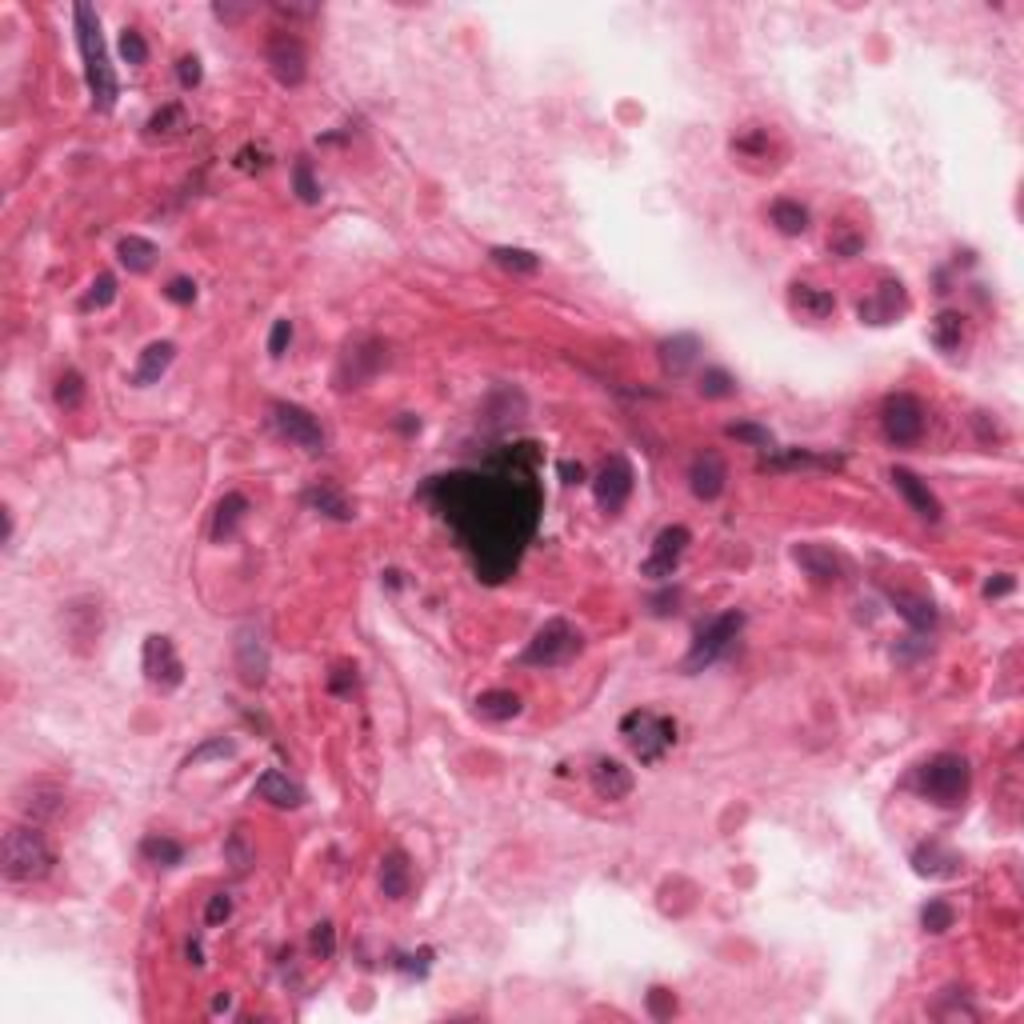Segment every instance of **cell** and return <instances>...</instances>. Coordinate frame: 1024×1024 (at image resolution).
I'll use <instances>...</instances> for the list:
<instances>
[{
    "mask_svg": "<svg viewBox=\"0 0 1024 1024\" xmlns=\"http://www.w3.org/2000/svg\"><path fill=\"white\" fill-rule=\"evenodd\" d=\"M408 888H412V864H408V856H404L400 848L384 852V860H380V892H384L388 900H404Z\"/></svg>",
    "mask_w": 1024,
    "mask_h": 1024,
    "instance_id": "obj_29",
    "label": "cell"
},
{
    "mask_svg": "<svg viewBox=\"0 0 1024 1024\" xmlns=\"http://www.w3.org/2000/svg\"><path fill=\"white\" fill-rule=\"evenodd\" d=\"M52 400H56L60 408H80V404H84V376H80L76 368H64V372L56 376V384H52Z\"/></svg>",
    "mask_w": 1024,
    "mask_h": 1024,
    "instance_id": "obj_39",
    "label": "cell"
},
{
    "mask_svg": "<svg viewBox=\"0 0 1024 1024\" xmlns=\"http://www.w3.org/2000/svg\"><path fill=\"white\" fill-rule=\"evenodd\" d=\"M292 192H296L304 204H320V180H316V172H312L308 160H296V164H292Z\"/></svg>",
    "mask_w": 1024,
    "mask_h": 1024,
    "instance_id": "obj_43",
    "label": "cell"
},
{
    "mask_svg": "<svg viewBox=\"0 0 1024 1024\" xmlns=\"http://www.w3.org/2000/svg\"><path fill=\"white\" fill-rule=\"evenodd\" d=\"M228 1004H232V996H228V992H220V996L212 1000V1012H228Z\"/></svg>",
    "mask_w": 1024,
    "mask_h": 1024,
    "instance_id": "obj_64",
    "label": "cell"
},
{
    "mask_svg": "<svg viewBox=\"0 0 1024 1024\" xmlns=\"http://www.w3.org/2000/svg\"><path fill=\"white\" fill-rule=\"evenodd\" d=\"M384 360H388V352H384V344H380V340H364V344L348 348V356H344V360H340V368H336V388H340V392H348V388L368 384Z\"/></svg>",
    "mask_w": 1024,
    "mask_h": 1024,
    "instance_id": "obj_14",
    "label": "cell"
},
{
    "mask_svg": "<svg viewBox=\"0 0 1024 1024\" xmlns=\"http://www.w3.org/2000/svg\"><path fill=\"white\" fill-rule=\"evenodd\" d=\"M620 736L640 764H656L676 744V720L664 712H652V708H632L620 720Z\"/></svg>",
    "mask_w": 1024,
    "mask_h": 1024,
    "instance_id": "obj_5",
    "label": "cell"
},
{
    "mask_svg": "<svg viewBox=\"0 0 1024 1024\" xmlns=\"http://www.w3.org/2000/svg\"><path fill=\"white\" fill-rule=\"evenodd\" d=\"M172 360H176V344H172V340H152V344L140 352L136 368H132V384H136V388L156 384V380L168 372Z\"/></svg>",
    "mask_w": 1024,
    "mask_h": 1024,
    "instance_id": "obj_24",
    "label": "cell"
},
{
    "mask_svg": "<svg viewBox=\"0 0 1024 1024\" xmlns=\"http://www.w3.org/2000/svg\"><path fill=\"white\" fill-rule=\"evenodd\" d=\"M304 504L312 508V512H320V516H328V520H352L356 512H352V500L340 492V484H332V480H316L308 492H304Z\"/></svg>",
    "mask_w": 1024,
    "mask_h": 1024,
    "instance_id": "obj_25",
    "label": "cell"
},
{
    "mask_svg": "<svg viewBox=\"0 0 1024 1024\" xmlns=\"http://www.w3.org/2000/svg\"><path fill=\"white\" fill-rule=\"evenodd\" d=\"M560 468V476H564V484H580L584 480V464H572V460H560L556 464Z\"/></svg>",
    "mask_w": 1024,
    "mask_h": 1024,
    "instance_id": "obj_61",
    "label": "cell"
},
{
    "mask_svg": "<svg viewBox=\"0 0 1024 1024\" xmlns=\"http://www.w3.org/2000/svg\"><path fill=\"white\" fill-rule=\"evenodd\" d=\"M288 344H292V320H276V324H272V332H268V356H272V360H280Z\"/></svg>",
    "mask_w": 1024,
    "mask_h": 1024,
    "instance_id": "obj_57",
    "label": "cell"
},
{
    "mask_svg": "<svg viewBox=\"0 0 1024 1024\" xmlns=\"http://www.w3.org/2000/svg\"><path fill=\"white\" fill-rule=\"evenodd\" d=\"M60 804H64V796H60V788H52V784H36V788L20 800V808H24L32 820H48V816H56V812H60Z\"/></svg>",
    "mask_w": 1024,
    "mask_h": 1024,
    "instance_id": "obj_38",
    "label": "cell"
},
{
    "mask_svg": "<svg viewBox=\"0 0 1024 1024\" xmlns=\"http://www.w3.org/2000/svg\"><path fill=\"white\" fill-rule=\"evenodd\" d=\"M964 336H968V324H964V316H960L956 308L936 312V320H932V328H928V340H932L940 352H956V348L964 344Z\"/></svg>",
    "mask_w": 1024,
    "mask_h": 1024,
    "instance_id": "obj_31",
    "label": "cell"
},
{
    "mask_svg": "<svg viewBox=\"0 0 1024 1024\" xmlns=\"http://www.w3.org/2000/svg\"><path fill=\"white\" fill-rule=\"evenodd\" d=\"M792 560H796L816 584H836V580H840V560H836L832 548H824V544H796V548H792Z\"/></svg>",
    "mask_w": 1024,
    "mask_h": 1024,
    "instance_id": "obj_26",
    "label": "cell"
},
{
    "mask_svg": "<svg viewBox=\"0 0 1024 1024\" xmlns=\"http://www.w3.org/2000/svg\"><path fill=\"white\" fill-rule=\"evenodd\" d=\"M396 428H400V432H420V420H416L412 412H404V416L396 420Z\"/></svg>",
    "mask_w": 1024,
    "mask_h": 1024,
    "instance_id": "obj_63",
    "label": "cell"
},
{
    "mask_svg": "<svg viewBox=\"0 0 1024 1024\" xmlns=\"http://www.w3.org/2000/svg\"><path fill=\"white\" fill-rule=\"evenodd\" d=\"M140 856H144L148 864H156V868H176V864L184 860V844L172 840V836H164V832H148V836L140 840Z\"/></svg>",
    "mask_w": 1024,
    "mask_h": 1024,
    "instance_id": "obj_34",
    "label": "cell"
},
{
    "mask_svg": "<svg viewBox=\"0 0 1024 1024\" xmlns=\"http://www.w3.org/2000/svg\"><path fill=\"white\" fill-rule=\"evenodd\" d=\"M268 424L276 428V436H284L288 444L304 448V452H320L324 448V428L320 420L300 408V404H288V400H272L268 404Z\"/></svg>",
    "mask_w": 1024,
    "mask_h": 1024,
    "instance_id": "obj_10",
    "label": "cell"
},
{
    "mask_svg": "<svg viewBox=\"0 0 1024 1024\" xmlns=\"http://www.w3.org/2000/svg\"><path fill=\"white\" fill-rule=\"evenodd\" d=\"M140 664H144L148 684L160 688V692H172V688L184 684V660H180L172 636H160V632L148 636V640H144V652H140Z\"/></svg>",
    "mask_w": 1024,
    "mask_h": 1024,
    "instance_id": "obj_11",
    "label": "cell"
},
{
    "mask_svg": "<svg viewBox=\"0 0 1024 1024\" xmlns=\"http://www.w3.org/2000/svg\"><path fill=\"white\" fill-rule=\"evenodd\" d=\"M644 1004H648V1016L652 1020H672L676 1016V992L672 988H664V984H652L648 988V996H644Z\"/></svg>",
    "mask_w": 1024,
    "mask_h": 1024,
    "instance_id": "obj_44",
    "label": "cell"
},
{
    "mask_svg": "<svg viewBox=\"0 0 1024 1024\" xmlns=\"http://www.w3.org/2000/svg\"><path fill=\"white\" fill-rule=\"evenodd\" d=\"M724 484H728V464H724V456L720 452H696L692 456V464H688V488H692V496L696 500H716L720 492H724Z\"/></svg>",
    "mask_w": 1024,
    "mask_h": 1024,
    "instance_id": "obj_18",
    "label": "cell"
},
{
    "mask_svg": "<svg viewBox=\"0 0 1024 1024\" xmlns=\"http://www.w3.org/2000/svg\"><path fill=\"white\" fill-rule=\"evenodd\" d=\"M200 76H204V68H200V56H180L176 60V80H180V88H196L200 84Z\"/></svg>",
    "mask_w": 1024,
    "mask_h": 1024,
    "instance_id": "obj_55",
    "label": "cell"
},
{
    "mask_svg": "<svg viewBox=\"0 0 1024 1024\" xmlns=\"http://www.w3.org/2000/svg\"><path fill=\"white\" fill-rule=\"evenodd\" d=\"M428 948L424 952H416V956H396V968H404V972H416V976H424L428 972Z\"/></svg>",
    "mask_w": 1024,
    "mask_h": 1024,
    "instance_id": "obj_59",
    "label": "cell"
},
{
    "mask_svg": "<svg viewBox=\"0 0 1024 1024\" xmlns=\"http://www.w3.org/2000/svg\"><path fill=\"white\" fill-rule=\"evenodd\" d=\"M768 220H772V224H776V232H784V236H800V232H808V208H804L800 200H788V196L772 200Z\"/></svg>",
    "mask_w": 1024,
    "mask_h": 1024,
    "instance_id": "obj_35",
    "label": "cell"
},
{
    "mask_svg": "<svg viewBox=\"0 0 1024 1024\" xmlns=\"http://www.w3.org/2000/svg\"><path fill=\"white\" fill-rule=\"evenodd\" d=\"M272 164V152L264 148V144H244L240 152H236V168L240 172H264Z\"/></svg>",
    "mask_w": 1024,
    "mask_h": 1024,
    "instance_id": "obj_50",
    "label": "cell"
},
{
    "mask_svg": "<svg viewBox=\"0 0 1024 1024\" xmlns=\"http://www.w3.org/2000/svg\"><path fill=\"white\" fill-rule=\"evenodd\" d=\"M888 480L896 484V492L908 500V508L920 516V520H928V524H936L940 516H944V508H940V500L932 496V488L912 472V468H892L888 472Z\"/></svg>",
    "mask_w": 1024,
    "mask_h": 1024,
    "instance_id": "obj_19",
    "label": "cell"
},
{
    "mask_svg": "<svg viewBox=\"0 0 1024 1024\" xmlns=\"http://www.w3.org/2000/svg\"><path fill=\"white\" fill-rule=\"evenodd\" d=\"M648 604H652V612H656V616H668V612H676V604H680V592H676V588H664V592H656Z\"/></svg>",
    "mask_w": 1024,
    "mask_h": 1024,
    "instance_id": "obj_58",
    "label": "cell"
},
{
    "mask_svg": "<svg viewBox=\"0 0 1024 1024\" xmlns=\"http://www.w3.org/2000/svg\"><path fill=\"white\" fill-rule=\"evenodd\" d=\"M232 916V896L228 892H212L204 904V924H224Z\"/></svg>",
    "mask_w": 1024,
    "mask_h": 1024,
    "instance_id": "obj_54",
    "label": "cell"
},
{
    "mask_svg": "<svg viewBox=\"0 0 1024 1024\" xmlns=\"http://www.w3.org/2000/svg\"><path fill=\"white\" fill-rule=\"evenodd\" d=\"M188 128H192L188 108H184L180 100H168V104H160V108L148 116L144 136H148V140H180Z\"/></svg>",
    "mask_w": 1024,
    "mask_h": 1024,
    "instance_id": "obj_23",
    "label": "cell"
},
{
    "mask_svg": "<svg viewBox=\"0 0 1024 1024\" xmlns=\"http://www.w3.org/2000/svg\"><path fill=\"white\" fill-rule=\"evenodd\" d=\"M740 628H744V612H740V608H728V612L712 616L708 624H700V632L692 636L688 656L680 660V672H684V676H696V672H704L708 664H716V660L736 644Z\"/></svg>",
    "mask_w": 1024,
    "mask_h": 1024,
    "instance_id": "obj_6",
    "label": "cell"
},
{
    "mask_svg": "<svg viewBox=\"0 0 1024 1024\" xmlns=\"http://www.w3.org/2000/svg\"><path fill=\"white\" fill-rule=\"evenodd\" d=\"M256 800H264V804H272V808H300L308 796H304V788H300L296 780H288V772L268 768V772L256 780Z\"/></svg>",
    "mask_w": 1024,
    "mask_h": 1024,
    "instance_id": "obj_21",
    "label": "cell"
},
{
    "mask_svg": "<svg viewBox=\"0 0 1024 1024\" xmlns=\"http://www.w3.org/2000/svg\"><path fill=\"white\" fill-rule=\"evenodd\" d=\"M72 24H76L80 56H84V84L92 92V108L96 112H112L116 96H120V84H116V72L108 64V48H104V36H100L96 8L92 4H76L72 8Z\"/></svg>",
    "mask_w": 1024,
    "mask_h": 1024,
    "instance_id": "obj_2",
    "label": "cell"
},
{
    "mask_svg": "<svg viewBox=\"0 0 1024 1024\" xmlns=\"http://www.w3.org/2000/svg\"><path fill=\"white\" fill-rule=\"evenodd\" d=\"M1012 588H1016V580H1012L1008 572H996V576L984 584V596H1008Z\"/></svg>",
    "mask_w": 1024,
    "mask_h": 1024,
    "instance_id": "obj_60",
    "label": "cell"
},
{
    "mask_svg": "<svg viewBox=\"0 0 1024 1024\" xmlns=\"http://www.w3.org/2000/svg\"><path fill=\"white\" fill-rule=\"evenodd\" d=\"M224 860L232 864V872H236V876H244V872L252 868L256 852H252V844H248V832H244V828H232V832H228V840H224Z\"/></svg>",
    "mask_w": 1024,
    "mask_h": 1024,
    "instance_id": "obj_40",
    "label": "cell"
},
{
    "mask_svg": "<svg viewBox=\"0 0 1024 1024\" xmlns=\"http://www.w3.org/2000/svg\"><path fill=\"white\" fill-rule=\"evenodd\" d=\"M116 300V276L112 272H100L96 280H92V288H88V296H84V308L92 312V308H108Z\"/></svg>",
    "mask_w": 1024,
    "mask_h": 1024,
    "instance_id": "obj_47",
    "label": "cell"
},
{
    "mask_svg": "<svg viewBox=\"0 0 1024 1024\" xmlns=\"http://www.w3.org/2000/svg\"><path fill=\"white\" fill-rule=\"evenodd\" d=\"M904 308H908L904 284L900 280H880V288L856 304V316H860V324H892Z\"/></svg>",
    "mask_w": 1024,
    "mask_h": 1024,
    "instance_id": "obj_17",
    "label": "cell"
},
{
    "mask_svg": "<svg viewBox=\"0 0 1024 1024\" xmlns=\"http://www.w3.org/2000/svg\"><path fill=\"white\" fill-rule=\"evenodd\" d=\"M912 868L920 876H956L960 872V856L952 848H944L940 840H928L912 852Z\"/></svg>",
    "mask_w": 1024,
    "mask_h": 1024,
    "instance_id": "obj_28",
    "label": "cell"
},
{
    "mask_svg": "<svg viewBox=\"0 0 1024 1024\" xmlns=\"http://www.w3.org/2000/svg\"><path fill=\"white\" fill-rule=\"evenodd\" d=\"M952 920H956V908H952L948 900H928V904L920 908V928H924V932H932V936L948 932V928H952Z\"/></svg>",
    "mask_w": 1024,
    "mask_h": 1024,
    "instance_id": "obj_41",
    "label": "cell"
},
{
    "mask_svg": "<svg viewBox=\"0 0 1024 1024\" xmlns=\"http://www.w3.org/2000/svg\"><path fill=\"white\" fill-rule=\"evenodd\" d=\"M264 60H268L276 84H284V88H300L304 76H308V48H304V40H300L292 28H276V32L268 36Z\"/></svg>",
    "mask_w": 1024,
    "mask_h": 1024,
    "instance_id": "obj_9",
    "label": "cell"
},
{
    "mask_svg": "<svg viewBox=\"0 0 1024 1024\" xmlns=\"http://www.w3.org/2000/svg\"><path fill=\"white\" fill-rule=\"evenodd\" d=\"M248 496L244 492H224L220 496V504H216V512H212V528H208V536L216 540V544H224V540H232L236 532H240V524H244V516H248Z\"/></svg>",
    "mask_w": 1024,
    "mask_h": 1024,
    "instance_id": "obj_22",
    "label": "cell"
},
{
    "mask_svg": "<svg viewBox=\"0 0 1024 1024\" xmlns=\"http://www.w3.org/2000/svg\"><path fill=\"white\" fill-rule=\"evenodd\" d=\"M828 248H832L836 256H844V260H848V256H856V252L864 248V236H860V232H852V228H836V232L828 236Z\"/></svg>",
    "mask_w": 1024,
    "mask_h": 1024,
    "instance_id": "obj_52",
    "label": "cell"
},
{
    "mask_svg": "<svg viewBox=\"0 0 1024 1024\" xmlns=\"http://www.w3.org/2000/svg\"><path fill=\"white\" fill-rule=\"evenodd\" d=\"M728 436L732 440H744V444H752V448H772V432L764 428V424H752V420H744V424H728Z\"/></svg>",
    "mask_w": 1024,
    "mask_h": 1024,
    "instance_id": "obj_48",
    "label": "cell"
},
{
    "mask_svg": "<svg viewBox=\"0 0 1024 1024\" xmlns=\"http://www.w3.org/2000/svg\"><path fill=\"white\" fill-rule=\"evenodd\" d=\"M888 600H892V608L916 628V632H924V628H932L936 624V608H932V600H924V596H912V592H904V588H888Z\"/></svg>",
    "mask_w": 1024,
    "mask_h": 1024,
    "instance_id": "obj_32",
    "label": "cell"
},
{
    "mask_svg": "<svg viewBox=\"0 0 1024 1024\" xmlns=\"http://www.w3.org/2000/svg\"><path fill=\"white\" fill-rule=\"evenodd\" d=\"M912 788L936 808H960L972 792V768L960 752H936L916 768Z\"/></svg>",
    "mask_w": 1024,
    "mask_h": 1024,
    "instance_id": "obj_3",
    "label": "cell"
},
{
    "mask_svg": "<svg viewBox=\"0 0 1024 1024\" xmlns=\"http://www.w3.org/2000/svg\"><path fill=\"white\" fill-rule=\"evenodd\" d=\"M488 256H492V264H500L504 272H520V276H532V272L540 268V256H536V252L512 248V244H496Z\"/></svg>",
    "mask_w": 1024,
    "mask_h": 1024,
    "instance_id": "obj_37",
    "label": "cell"
},
{
    "mask_svg": "<svg viewBox=\"0 0 1024 1024\" xmlns=\"http://www.w3.org/2000/svg\"><path fill=\"white\" fill-rule=\"evenodd\" d=\"M52 864H56V856L36 824H12L4 832V864H0L4 880L32 884V880H44L52 872Z\"/></svg>",
    "mask_w": 1024,
    "mask_h": 1024,
    "instance_id": "obj_4",
    "label": "cell"
},
{
    "mask_svg": "<svg viewBox=\"0 0 1024 1024\" xmlns=\"http://www.w3.org/2000/svg\"><path fill=\"white\" fill-rule=\"evenodd\" d=\"M164 296H168L172 304H192V300H196V280H188V276H172V280L164 284Z\"/></svg>",
    "mask_w": 1024,
    "mask_h": 1024,
    "instance_id": "obj_56",
    "label": "cell"
},
{
    "mask_svg": "<svg viewBox=\"0 0 1024 1024\" xmlns=\"http://www.w3.org/2000/svg\"><path fill=\"white\" fill-rule=\"evenodd\" d=\"M232 752H236V744H232V740H224V736H212V740H204L200 748H192L184 764L192 768V764H204V760H220V756H232Z\"/></svg>",
    "mask_w": 1024,
    "mask_h": 1024,
    "instance_id": "obj_49",
    "label": "cell"
},
{
    "mask_svg": "<svg viewBox=\"0 0 1024 1024\" xmlns=\"http://www.w3.org/2000/svg\"><path fill=\"white\" fill-rule=\"evenodd\" d=\"M788 304H792V312H800L808 320H824V316L836 312V296L828 288H816V284H792Z\"/></svg>",
    "mask_w": 1024,
    "mask_h": 1024,
    "instance_id": "obj_30",
    "label": "cell"
},
{
    "mask_svg": "<svg viewBox=\"0 0 1024 1024\" xmlns=\"http://www.w3.org/2000/svg\"><path fill=\"white\" fill-rule=\"evenodd\" d=\"M844 456L836 452H812V448H768L760 456V472H800V468H816V472H832L840 468Z\"/></svg>",
    "mask_w": 1024,
    "mask_h": 1024,
    "instance_id": "obj_16",
    "label": "cell"
},
{
    "mask_svg": "<svg viewBox=\"0 0 1024 1024\" xmlns=\"http://www.w3.org/2000/svg\"><path fill=\"white\" fill-rule=\"evenodd\" d=\"M120 56H124L128 64H144V60H148V44H144V36H140L136 28H124V32H120Z\"/></svg>",
    "mask_w": 1024,
    "mask_h": 1024,
    "instance_id": "obj_51",
    "label": "cell"
},
{
    "mask_svg": "<svg viewBox=\"0 0 1024 1024\" xmlns=\"http://www.w3.org/2000/svg\"><path fill=\"white\" fill-rule=\"evenodd\" d=\"M184 952H188V964H196V968L204 964V948H200V940H188V948H184Z\"/></svg>",
    "mask_w": 1024,
    "mask_h": 1024,
    "instance_id": "obj_62",
    "label": "cell"
},
{
    "mask_svg": "<svg viewBox=\"0 0 1024 1024\" xmlns=\"http://www.w3.org/2000/svg\"><path fill=\"white\" fill-rule=\"evenodd\" d=\"M632 768H624L620 760H612V756H600L596 764H592V788H596V796L600 800H624L628 792H632Z\"/></svg>",
    "mask_w": 1024,
    "mask_h": 1024,
    "instance_id": "obj_20",
    "label": "cell"
},
{
    "mask_svg": "<svg viewBox=\"0 0 1024 1024\" xmlns=\"http://www.w3.org/2000/svg\"><path fill=\"white\" fill-rule=\"evenodd\" d=\"M732 152L736 156H764L768 152V128H760V124L744 128L740 136H732Z\"/></svg>",
    "mask_w": 1024,
    "mask_h": 1024,
    "instance_id": "obj_45",
    "label": "cell"
},
{
    "mask_svg": "<svg viewBox=\"0 0 1024 1024\" xmlns=\"http://www.w3.org/2000/svg\"><path fill=\"white\" fill-rule=\"evenodd\" d=\"M696 388H700V396H708V400H724V396L736 392V376L724 372V368H704Z\"/></svg>",
    "mask_w": 1024,
    "mask_h": 1024,
    "instance_id": "obj_42",
    "label": "cell"
},
{
    "mask_svg": "<svg viewBox=\"0 0 1024 1024\" xmlns=\"http://www.w3.org/2000/svg\"><path fill=\"white\" fill-rule=\"evenodd\" d=\"M116 256H120V264H124L128 272H148L160 252H156V244L144 240V236H124V240L116 244Z\"/></svg>",
    "mask_w": 1024,
    "mask_h": 1024,
    "instance_id": "obj_36",
    "label": "cell"
},
{
    "mask_svg": "<svg viewBox=\"0 0 1024 1024\" xmlns=\"http://www.w3.org/2000/svg\"><path fill=\"white\" fill-rule=\"evenodd\" d=\"M472 708H476L480 720H512L520 712V696L508 692V688H492V692H480L472 700Z\"/></svg>",
    "mask_w": 1024,
    "mask_h": 1024,
    "instance_id": "obj_33",
    "label": "cell"
},
{
    "mask_svg": "<svg viewBox=\"0 0 1024 1024\" xmlns=\"http://www.w3.org/2000/svg\"><path fill=\"white\" fill-rule=\"evenodd\" d=\"M632 464L624 460V456H608L604 460V468L596 472V480H592V496H596V504H600V512H608V516H616L624 504H628V496H632Z\"/></svg>",
    "mask_w": 1024,
    "mask_h": 1024,
    "instance_id": "obj_13",
    "label": "cell"
},
{
    "mask_svg": "<svg viewBox=\"0 0 1024 1024\" xmlns=\"http://www.w3.org/2000/svg\"><path fill=\"white\" fill-rule=\"evenodd\" d=\"M580 648H584V636L564 616H552V620H544L536 628V636L520 652V664H528V668H556V664H568Z\"/></svg>",
    "mask_w": 1024,
    "mask_h": 1024,
    "instance_id": "obj_7",
    "label": "cell"
},
{
    "mask_svg": "<svg viewBox=\"0 0 1024 1024\" xmlns=\"http://www.w3.org/2000/svg\"><path fill=\"white\" fill-rule=\"evenodd\" d=\"M420 500L432 504L440 520L468 548L480 580L496 584L528 548L540 520V484L532 444H508L488 468H460L432 476L420 488Z\"/></svg>",
    "mask_w": 1024,
    "mask_h": 1024,
    "instance_id": "obj_1",
    "label": "cell"
},
{
    "mask_svg": "<svg viewBox=\"0 0 1024 1024\" xmlns=\"http://www.w3.org/2000/svg\"><path fill=\"white\" fill-rule=\"evenodd\" d=\"M924 424H928V412H924V404L912 392L884 396V404H880V432H884L888 444H896V448L916 444L924 436Z\"/></svg>",
    "mask_w": 1024,
    "mask_h": 1024,
    "instance_id": "obj_8",
    "label": "cell"
},
{
    "mask_svg": "<svg viewBox=\"0 0 1024 1024\" xmlns=\"http://www.w3.org/2000/svg\"><path fill=\"white\" fill-rule=\"evenodd\" d=\"M656 352H660V368H664L668 376H684V372L692 368L696 352H700V340H696L692 332H676V336L660 340Z\"/></svg>",
    "mask_w": 1024,
    "mask_h": 1024,
    "instance_id": "obj_27",
    "label": "cell"
},
{
    "mask_svg": "<svg viewBox=\"0 0 1024 1024\" xmlns=\"http://www.w3.org/2000/svg\"><path fill=\"white\" fill-rule=\"evenodd\" d=\"M328 692L332 696H352L356 692V668L352 664H336L328 676Z\"/></svg>",
    "mask_w": 1024,
    "mask_h": 1024,
    "instance_id": "obj_53",
    "label": "cell"
},
{
    "mask_svg": "<svg viewBox=\"0 0 1024 1024\" xmlns=\"http://www.w3.org/2000/svg\"><path fill=\"white\" fill-rule=\"evenodd\" d=\"M236 672H240V684L248 688H260L268 680V644L256 624H244L236 632Z\"/></svg>",
    "mask_w": 1024,
    "mask_h": 1024,
    "instance_id": "obj_15",
    "label": "cell"
},
{
    "mask_svg": "<svg viewBox=\"0 0 1024 1024\" xmlns=\"http://www.w3.org/2000/svg\"><path fill=\"white\" fill-rule=\"evenodd\" d=\"M308 948H312V956H316V960H332V956H336V928H332V920L312 924V932H308Z\"/></svg>",
    "mask_w": 1024,
    "mask_h": 1024,
    "instance_id": "obj_46",
    "label": "cell"
},
{
    "mask_svg": "<svg viewBox=\"0 0 1024 1024\" xmlns=\"http://www.w3.org/2000/svg\"><path fill=\"white\" fill-rule=\"evenodd\" d=\"M688 544H692V532H688L684 524H668V528H660V532H656V540H652V552H648V556H644V564H640V576L668 580V576L676 572L680 556L688 552Z\"/></svg>",
    "mask_w": 1024,
    "mask_h": 1024,
    "instance_id": "obj_12",
    "label": "cell"
}]
</instances>
